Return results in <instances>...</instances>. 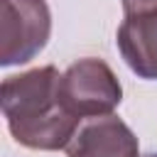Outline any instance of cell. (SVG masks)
<instances>
[{"label":"cell","instance_id":"cell-1","mask_svg":"<svg viewBox=\"0 0 157 157\" xmlns=\"http://www.w3.org/2000/svg\"><path fill=\"white\" fill-rule=\"evenodd\" d=\"M56 66H37L12 74L0 86V105L10 135L29 150H64L81 120L59 96Z\"/></svg>","mask_w":157,"mask_h":157},{"label":"cell","instance_id":"cell-2","mask_svg":"<svg viewBox=\"0 0 157 157\" xmlns=\"http://www.w3.org/2000/svg\"><path fill=\"white\" fill-rule=\"evenodd\" d=\"M64 108L78 120L113 113L123 101V86L113 69L103 59H78L64 74L59 83Z\"/></svg>","mask_w":157,"mask_h":157},{"label":"cell","instance_id":"cell-3","mask_svg":"<svg viewBox=\"0 0 157 157\" xmlns=\"http://www.w3.org/2000/svg\"><path fill=\"white\" fill-rule=\"evenodd\" d=\"M52 12L47 0H2L0 64L15 66L34 59L49 42Z\"/></svg>","mask_w":157,"mask_h":157},{"label":"cell","instance_id":"cell-4","mask_svg":"<svg viewBox=\"0 0 157 157\" xmlns=\"http://www.w3.org/2000/svg\"><path fill=\"white\" fill-rule=\"evenodd\" d=\"M64 150L69 157H140L135 132L113 113L81 120Z\"/></svg>","mask_w":157,"mask_h":157},{"label":"cell","instance_id":"cell-5","mask_svg":"<svg viewBox=\"0 0 157 157\" xmlns=\"http://www.w3.org/2000/svg\"><path fill=\"white\" fill-rule=\"evenodd\" d=\"M115 42L130 71L140 78L157 81V7L125 15Z\"/></svg>","mask_w":157,"mask_h":157},{"label":"cell","instance_id":"cell-6","mask_svg":"<svg viewBox=\"0 0 157 157\" xmlns=\"http://www.w3.org/2000/svg\"><path fill=\"white\" fill-rule=\"evenodd\" d=\"M150 7H157V0H123V12L125 15L140 12V10H150Z\"/></svg>","mask_w":157,"mask_h":157},{"label":"cell","instance_id":"cell-7","mask_svg":"<svg viewBox=\"0 0 157 157\" xmlns=\"http://www.w3.org/2000/svg\"><path fill=\"white\" fill-rule=\"evenodd\" d=\"M150 157H157V155H150Z\"/></svg>","mask_w":157,"mask_h":157}]
</instances>
